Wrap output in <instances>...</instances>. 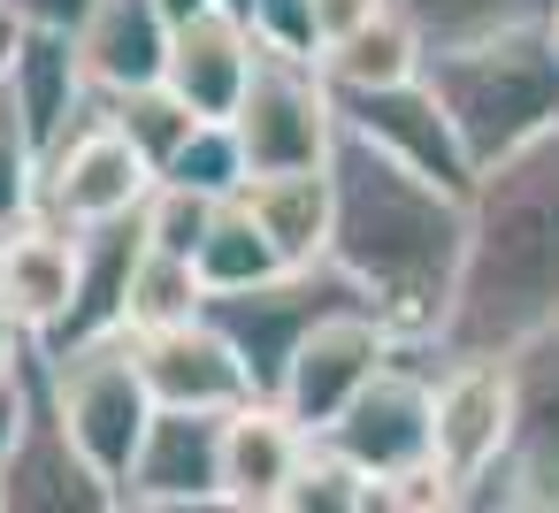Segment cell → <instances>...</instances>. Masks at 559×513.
I'll return each mask as SVG.
<instances>
[{
    "label": "cell",
    "instance_id": "7c38bea8",
    "mask_svg": "<svg viewBox=\"0 0 559 513\" xmlns=\"http://www.w3.org/2000/svg\"><path fill=\"white\" fill-rule=\"evenodd\" d=\"M337 116H345V131L376 139L383 154H399L406 169H421V177H437L452 192H475V177H483L475 154H467V139H460V123H452V108L437 100L429 77L383 85V93H337Z\"/></svg>",
    "mask_w": 559,
    "mask_h": 513
},
{
    "label": "cell",
    "instance_id": "83f0119b",
    "mask_svg": "<svg viewBox=\"0 0 559 513\" xmlns=\"http://www.w3.org/2000/svg\"><path fill=\"white\" fill-rule=\"evenodd\" d=\"M169 184H192V192H215V200H230L246 177H253V162H246V146H238V123H223V116H207L185 146H177V162L162 169Z\"/></svg>",
    "mask_w": 559,
    "mask_h": 513
},
{
    "label": "cell",
    "instance_id": "8fae6325",
    "mask_svg": "<svg viewBox=\"0 0 559 513\" xmlns=\"http://www.w3.org/2000/svg\"><path fill=\"white\" fill-rule=\"evenodd\" d=\"M123 505L139 513H207L223 498V414L207 406H162L146 421V444L123 475Z\"/></svg>",
    "mask_w": 559,
    "mask_h": 513
},
{
    "label": "cell",
    "instance_id": "52a82bcc",
    "mask_svg": "<svg viewBox=\"0 0 559 513\" xmlns=\"http://www.w3.org/2000/svg\"><path fill=\"white\" fill-rule=\"evenodd\" d=\"M154 184H162V169H154V162L139 154V139L108 116V100H93V116L47 154L39 207L85 230V223H108V215H139Z\"/></svg>",
    "mask_w": 559,
    "mask_h": 513
},
{
    "label": "cell",
    "instance_id": "6da1fadb",
    "mask_svg": "<svg viewBox=\"0 0 559 513\" xmlns=\"http://www.w3.org/2000/svg\"><path fill=\"white\" fill-rule=\"evenodd\" d=\"M337 177V223H330V261L368 291V307L391 322V337H437L452 322V291L467 269V192L406 169L376 139L345 131L330 146Z\"/></svg>",
    "mask_w": 559,
    "mask_h": 513
},
{
    "label": "cell",
    "instance_id": "5b68a950",
    "mask_svg": "<svg viewBox=\"0 0 559 513\" xmlns=\"http://www.w3.org/2000/svg\"><path fill=\"white\" fill-rule=\"evenodd\" d=\"M345 299H368L337 261H314V269H284V276H269V284H246V291H207V322L246 353V368H253V383L276 398V383H284V360H292V345L330 314V307H345Z\"/></svg>",
    "mask_w": 559,
    "mask_h": 513
},
{
    "label": "cell",
    "instance_id": "8d00e7d4",
    "mask_svg": "<svg viewBox=\"0 0 559 513\" xmlns=\"http://www.w3.org/2000/svg\"><path fill=\"white\" fill-rule=\"evenodd\" d=\"M24 345H32V337H24V330L9 322V307H0V375H9V368L24 360Z\"/></svg>",
    "mask_w": 559,
    "mask_h": 513
},
{
    "label": "cell",
    "instance_id": "603a6c76",
    "mask_svg": "<svg viewBox=\"0 0 559 513\" xmlns=\"http://www.w3.org/2000/svg\"><path fill=\"white\" fill-rule=\"evenodd\" d=\"M429 70V32L406 9H383L376 24H360L353 39L322 47V77L330 93H383V85H414Z\"/></svg>",
    "mask_w": 559,
    "mask_h": 513
},
{
    "label": "cell",
    "instance_id": "d6986e66",
    "mask_svg": "<svg viewBox=\"0 0 559 513\" xmlns=\"http://www.w3.org/2000/svg\"><path fill=\"white\" fill-rule=\"evenodd\" d=\"M146 246H154V238H146V207H139V215L85 223V230H78V299H70V314H62V330H55V337H39V345H47V353H62V345L100 337V330H123L131 276H139Z\"/></svg>",
    "mask_w": 559,
    "mask_h": 513
},
{
    "label": "cell",
    "instance_id": "e575fe53",
    "mask_svg": "<svg viewBox=\"0 0 559 513\" xmlns=\"http://www.w3.org/2000/svg\"><path fill=\"white\" fill-rule=\"evenodd\" d=\"M383 9H399V0H314V16H322V47L330 39H353L360 24H376Z\"/></svg>",
    "mask_w": 559,
    "mask_h": 513
},
{
    "label": "cell",
    "instance_id": "f1b7e54d",
    "mask_svg": "<svg viewBox=\"0 0 559 513\" xmlns=\"http://www.w3.org/2000/svg\"><path fill=\"white\" fill-rule=\"evenodd\" d=\"M39 177H47V154H39L32 123L16 116L9 85H0V230L24 223V215H39Z\"/></svg>",
    "mask_w": 559,
    "mask_h": 513
},
{
    "label": "cell",
    "instance_id": "e0dca14e",
    "mask_svg": "<svg viewBox=\"0 0 559 513\" xmlns=\"http://www.w3.org/2000/svg\"><path fill=\"white\" fill-rule=\"evenodd\" d=\"M513 490L528 513H559V322L513 345Z\"/></svg>",
    "mask_w": 559,
    "mask_h": 513
},
{
    "label": "cell",
    "instance_id": "1f68e13d",
    "mask_svg": "<svg viewBox=\"0 0 559 513\" xmlns=\"http://www.w3.org/2000/svg\"><path fill=\"white\" fill-rule=\"evenodd\" d=\"M253 39L276 47V55H307L322 62V16H314V0H253Z\"/></svg>",
    "mask_w": 559,
    "mask_h": 513
},
{
    "label": "cell",
    "instance_id": "ab89813d",
    "mask_svg": "<svg viewBox=\"0 0 559 513\" xmlns=\"http://www.w3.org/2000/svg\"><path fill=\"white\" fill-rule=\"evenodd\" d=\"M215 9H230V16H253V0H215Z\"/></svg>",
    "mask_w": 559,
    "mask_h": 513
},
{
    "label": "cell",
    "instance_id": "d6a6232c",
    "mask_svg": "<svg viewBox=\"0 0 559 513\" xmlns=\"http://www.w3.org/2000/svg\"><path fill=\"white\" fill-rule=\"evenodd\" d=\"M32 391H39V353L24 345V360L0 375V460L16 452V437H24V421H32Z\"/></svg>",
    "mask_w": 559,
    "mask_h": 513
},
{
    "label": "cell",
    "instance_id": "484cf974",
    "mask_svg": "<svg viewBox=\"0 0 559 513\" xmlns=\"http://www.w3.org/2000/svg\"><path fill=\"white\" fill-rule=\"evenodd\" d=\"M368 505H376V475L360 460H345L330 437H314L307 460H299V475L284 482L276 513H368Z\"/></svg>",
    "mask_w": 559,
    "mask_h": 513
},
{
    "label": "cell",
    "instance_id": "5bb4252c",
    "mask_svg": "<svg viewBox=\"0 0 559 513\" xmlns=\"http://www.w3.org/2000/svg\"><path fill=\"white\" fill-rule=\"evenodd\" d=\"M139 368H146V383H154L162 406H207V414H230V406L261 398L246 353H238L207 314H185V322L139 330Z\"/></svg>",
    "mask_w": 559,
    "mask_h": 513
},
{
    "label": "cell",
    "instance_id": "7a4b0ae2",
    "mask_svg": "<svg viewBox=\"0 0 559 513\" xmlns=\"http://www.w3.org/2000/svg\"><path fill=\"white\" fill-rule=\"evenodd\" d=\"M559 322V123L467 192V269L452 291L444 353H513Z\"/></svg>",
    "mask_w": 559,
    "mask_h": 513
},
{
    "label": "cell",
    "instance_id": "9c48e42d",
    "mask_svg": "<svg viewBox=\"0 0 559 513\" xmlns=\"http://www.w3.org/2000/svg\"><path fill=\"white\" fill-rule=\"evenodd\" d=\"M322 437H330L345 460H360L376 482L399 475V467H414V460H429V452H437V368L391 353V360L360 383V398H353Z\"/></svg>",
    "mask_w": 559,
    "mask_h": 513
},
{
    "label": "cell",
    "instance_id": "9a60e30c",
    "mask_svg": "<svg viewBox=\"0 0 559 513\" xmlns=\"http://www.w3.org/2000/svg\"><path fill=\"white\" fill-rule=\"evenodd\" d=\"M70 299H78V223L39 207L0 230V307L24 337H55Z\"/></svg>",
    "mask_w": 559,
    "mask_h": 513
},
{
    "label": "cell",
    "instance_id": "d4e9b609",
    "mask_svg": "<svg viewBox=\"0 0 559 513\" xmlns=\"http://www.w3.org/2000/svg\"><path fill=\"white\" fill-rule=\"evenodd\" d=\"M100 100H108V116L139 139V154H146L154 169H169V162H177V146L207 123V116H200L185 93H169L162 77H154V85H131V93H100Z\"/></svg>",
    "mask_w": 559,
    "mask_h": 513
},
{
    "label": "cell",
    "instance_id": "f35d334b",
    "mask_svg": "<svg viewBox=\"0 0 559 513\" xmlns=\"http://www.w3.org/2000/svg\"><path fill=\"white\" fill-rule=\"evenodd\" d=\"M536 24H544V39L559 47V0H544V9H536Z\"/></svg>",
    "mask_w": 559,
    "mask_h": 513
},
{
    "label": "cell",
    "instance_id": "4fadbf2b",
    "mask_svg": "<svg viewBox=\"0 0 559 513\" xmlns=\"http://www.w3.org/2000/svg\"><path fill=\"white\" fill-rule=\"evenodd\" d=\"M513 452V353H452L437 368V460L475 482Z\"/></svg>",
    "mask_w": 559,
    "mask_h": 513
},
{
    "label": "cell",
    "instance_id": "cb8c5ba5",
    "mask_svg": "<svg viewBox=\"0 0 559 513\" xmlns=\"http://www.w3.org/2000/svg\"><path fill=\"white\" fill-rule=\"evenodd\" d=\"M200 276H207V291H246V284H269V276H284L292 261L276 253V238L253 223V207L230 192L223 207H215V223H207V238H200Z\"/></svg>",
    "mask_w": 559,
    "mask_h": 513
},
{
    "label": "cell",
    "instance_id": "4316f807",
    "mask_svg": "<svg viewBox=\"0 0 559 513\" xmlns=\"http://www.w3.org/2000/svg\"><path fill=\"white\" fill-rule=\"evenodd\" d=\"M200 307H207V276H200V261L146 246V261H139V276H131L123 330H162V322H185V314H200Z\"/></svg>",
    "mask_w": 559,
    "mask_h": 513
},
{
    "label": "cell",
    "instance_id": "ba28073f",
    "mask_svg": "<svg viewBox=\"0 0 559 513\" xmlns=\"http://www.w3.org/2000/svg\"><path fill=\"white\" fill-rule=\"evenodd\" d=\"M383 360H391V322H383L368 299H345V307H330V314L292 345L276 398H284V406L322 437V429L360 398V383H368Z\"/></svg>",
    "mask_w": 559,
    "mask_h": 513
},
{
    "label": "cell",
    "instance_id": "ac0fdd59",
    "mask_svg": "<svg viewBox=\"0 0 559 513\" xmlns=\"http://www.w3.org/2000/svg\"><path fill=\"white\" fill-rule=\"evenodd\" d=\"M253 62H261V39L246 16L230 9H207L192 24H169V62H162V85L185 93L200 116H238L246 85H253Z\"/></svg>",
    "mask_w": 559,
    "mask_h": 513
},
{
    "label": "cell",
    "instance_id": "f546056e",
    "mask_svg": "<svg viewBox=\"0 0 559 513\" xmlns=\"http://www.w3.org/2000/svg\"><path fill=\"white\" fill-rule=\"evenodd\" d=\"M399 9L429 32V47H452V39H483L506 24H536L544 0H399Z\"/></svg>",
    "mask_w": 559,
    "mask_h": 513
},
{
    "label": "cell",
    "instance_id": "277c9868",
    "mask_svg": "<svg viewBox=\"0 0 559 513\" xmlns=\"http://www.w3.org/2000/svg\"><path fill=\"white\" fill-rule=\"evenodd\" d=\"M39 345V337H32ZM47 353V345H39ZM47 398H55V414L70 421V437L85 444V460L116 482V498H123V475H131V460H139V444H146V421L162 414V398H154V383H146V368H139V330H100V337H85V345H62V353H47Z\"/></svg>",
    "mask_w": 559,
    "mask_h": 513
},
{
    "label": "cell",
    "instance_id": "8992f818",
    "mask_svg": "<svg viewBox=\"0 0 559 513\" xmlns=\"http://www.w3.org/2000/svg\"><path fill=\"white\" fill-rule=\"evenodd\" d=\"M230 123H238V146H246L253 177L261 169H314L337 146V93H330L322 62L261 47L253 85H246V100H238Z\"/></svg>",
    "mask_w": 559,
    "mask_h": 513
},
{
    "label": "cell",
    "instance_id": "44dd1931",
    "mask_svg": "<svg viewBox=\"0 0 559 513\" xmlns=\"http://www.w3.org/2000/svg\"><path fill=\"white\" fill-rule=\"evenodd\" d=\"M238 200L253 207V223L276 238V253L292 269L330 261V223H337V177H330V162H314V169H261V177L238 184Z\"/></svg>",
    "mask_w": 559,
    "mask_h": 513
},
{
    "label": "cell",
    "instance_id": "3957f363",
    "mask_svg": "<svg viewBox=\"0 0 559 513\" xmlns=\"http://www.w3.org/2000/svg\"><path fill=\"white\" fill-rule=\"evenodd\" d=\"M421 77L452 108L475 169L506 162L513 146H528L559 123V47L544 39V24H506V32H483V39L429 47Z\"/></svg>",
    "mask_w": 559,
    "mask_h": 513
},
{
    "label": "cell",
    "instance_id": "ffe728a7",
    "mask_svg": "<svg viewBox=\"0 0 559 513\" xmlns=\"http://www.w3.org/2000/svg\"><path fill=\"white\" fill-rule=\"evenodd\" d=\"M9 100H16V116L32 123V139H39V154H55L85 116H93V77H85V55H78V39L70 32H32L24 47H16V62H9Z\"/></svg>",
    "mask_w": 559,
    "mask_h": 513
},
{
    "label": "cell",
    "instance_id": "4dcf8cb0",
    "mask_svg": "<svg viewBox=\"0 0 559 513\" xmlns=\"http://www.w3.org/2000/svg\"><path fill=\"white\" fill-rule=\"evenodd\" d=\"M215 207H223L215 192H192V184H169V177H162V184L146 192V238H154L162 253H185V261H192L200 238H207V223H215Z\"/></svg>",
    "mask_w": 559,
    "mask_h": 513
},
{
    "label": "cell",
    "instance_id": "74e56055",
    "mask_svg": "<svg viewBox=\"0 0 559 513\" xmlns=\"http://www.w3.org/2000/svg\"><path fill=\"white\" fill-rule=\"evenodd\" d=\"M154 9H162L169 24H192V16H207V9H215V0H154Z\"/></svg>",
    "mask_w": 559,
    "mask_h": 513
},
{
    "label": "cell",
    "instance_id": "7402d4cb",
    "mask_svg": "<svg viewBox=\"0 0 559 513\" xmlns=\"http://www.w3.org/2000/svg\"><path fill=\"white\" fill-rule=\"evenodd\" d=\"M78 55H85L93 93L154 85V77H162V62H169V16L154 9V0H100L93 24L78 32Z\"/></svg>",
    "mask_w": 559,
    "mask_h": 513
},
{
    "label": "cell",
    "instance_id": "836d02e7",
    "mask_svg": "<svg viewBox=\"0 0 559 513\" xmlns=\"http://www.w3.org/2000/svg\"><path fill=\"white\" fill-rule=\"evenodd\" d=\"M9 9H16L32 32H70V39H78V32L93 24V9H100V0H9Z\"/></svg>",
    "mask_w": 559,
    "mask_h": 513
},
{
    "label": "cell",
    "instance_id": "d590c367",
    "mask_svg": "<svg viewBox=\"0 0 559 513\" xmlns=\"http://www.w3.org/2000/svg\"><path fill=\"white\" fill-rule=\"evenodd\" d=\"M24 39H32V24L9 9V0H0V77H9V62H16V47H24Z\"/></svg>",
    "mask_w": 559,
    "mask_h": 513
},
{
    "label": "cell",
    "instance_id": "30bf717a",
    "mask_svg": "<svg viewBox=\"0 0 559 513\" xmlns=\"http://www.w3.org/2000/svg\"><path fill=\"white\" fill-rule=\"evenodd\" d=\"M39 353V345H32ZM123 505L116 482L85 460V444L70 437V421L47 398V353H39V391H32V421L16 437V452L0 460V513H108Z\"/></svg>",
    "mask_w": 559,
    "mask_h": 513
},
{
    "label": "cell",
    "instance_id": "2e32d148",
    "mask_svg": "<svg viewBox=\"0 0 559 513\" xmlns=\"http://www.w3.org/2000/svg\"><path fill=\"white\" fill-rule=\"evenodd\" d=\"M314 429L284 406V398H246L223 414V498L238 513H276L284 505V482L299 475Z\"/></svg>",
    "mask_w": 559,
    "mask_h": 513
}]
</instances>
